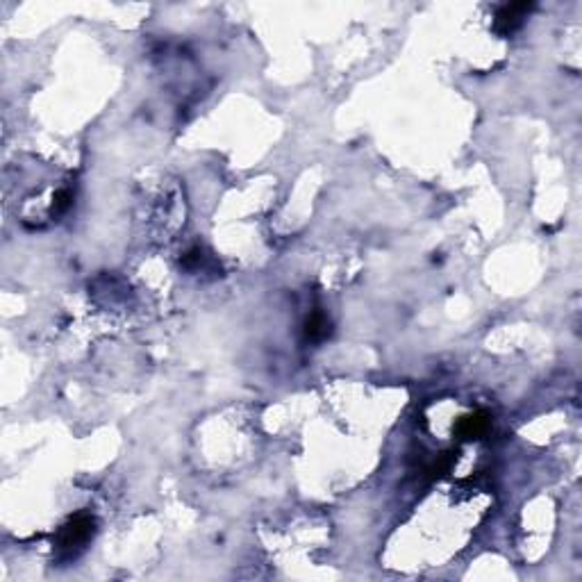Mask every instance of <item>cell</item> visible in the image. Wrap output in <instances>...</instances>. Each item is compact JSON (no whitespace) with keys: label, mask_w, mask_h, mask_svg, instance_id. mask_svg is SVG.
<instances>
[{"label":"cell","mask_w":582,"mask_h":582,"mask_svg":"<svg viewBox=\"0 0 582 582\" xmlns=\"http://www.w3.org/2000/svg\"><path fill=\"white\" fill-rule=\"evenodd\" d=\"M91 535H94V519L89 514H76L59 530L57 543L62 548H76L91 539Z\"/></svg>","instance_id":"cell-1"},{"label":"cell","mask_w":582,"mask_h":582,"mask_svg":"<svg viewBox=\"0 0 582 582\" xmlns=\"http://www.w3.org/2000/svg\"><path fill=\"white\" fill-rule=\"evenodd\" d=\"M532 10V3H510V5H503L501 10L496 14V21H494V30L498 34H512L514 30H519L521 23H524L526 14Z\"/></svg>","instance_id":"cell-2"},{"label":"cell","mask_w":582,"mask_h":582,"mask_svg":"<svg viewBox=\"0 0 582 582\" xmlns=\"http://www.w3.org/2000/svg\"><path fill=\"white\" fill-rule=\"evenodd\" d=\"M489 423H491L489 414L477 409V412L462 416V419L455 423V435L460 439H477L489 430Z\"/></svg>","instance_id":"cell-3"},{"label":"cell","mask_w":582,"mask_h":582,"mask_svg":"<svg viewBox=\"0 0 582 582\" xmlns=\"http://www.w3.org/2000/svg\"><path fill=\"white\" fill-rule=\"evenodd\" d=\"M327 334H330V323L321 312H314L305 321V339L308 341H323Z\"/></svg>","instance_id":"cell-4"},{"label":"cell","mask_w":582,"mask_h":582,"mask_svg":"<svg viewBox=\"0 0 582 582\" xmlns=\"http://www.w3.org/2000/svg\"><path fill=\"white\" fill-rule=\"evenodd\" d=\"M457 460V453H453V451H446L442 455H437V460H432V464L428 466V473L430 477H442L451 471V466H453V462Z\"/></svg>","instance_id":"cell-5"},{"label":"cell","mask_w":582,"mask_h":582,"mask_svg":"<svg viewBox=\"0 0 582 582\" xmlns=\"http://www.w3.org/2000/svg\"><path fill=\"white\" fill-rule=\"evenodd\" d=\"M71 205H73V193L69 189H59L55 193V200H53V212L62 214V212L69 210Z\"/></svg>","instance_id":"cell-6"},{"label":"cell","mask_w":582,"mask_h":582,"mask_svg":"<svg viewBox=\"0 0 582 582\" xmlns=\"http://www.w3.org/2000/svg\"><path fill=\"white\" fill-rule=\"evenodd\" d=\"M203 262V250L200 248H193V250H189L186 252V255L182 257V264L186 266V268H193L196 264H200Z\"/></svg>","instance_id":"cell-7"}]
</instances>
